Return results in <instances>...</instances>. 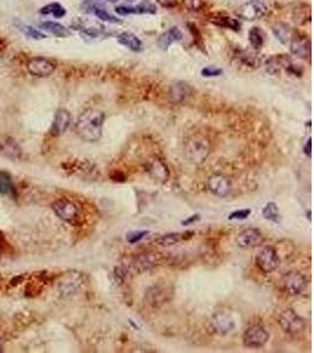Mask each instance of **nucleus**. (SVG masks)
I'll return each mask as SVG.
<instances>
[{"instance_id": "30", "label": "nucleus", "mask_w": 314, "mask_h": 353, "mask_svg": "<svg viewBox=\"0 0 314 353\" xmlns=\"http://www.w3.org/2000/svg\"><path fill=\"white\" fill-rule=\"evenodd\" d=\"M14 192V186L12 183V178L7 172L0 171V193L12 195Z\"/></svg>"}, {"instance_id": "34", "label": "nucleus", "mask_w": 314, "mask_h": 353, "mask_svg": "<svg viewBox=\"0 0 314 353\" xmlns=\"http://www.w3.org/2000/svg\"><path fill=\"white\" fill-rule=\"evenodd\" d=\"M93 14L96 17H98V19L103 20V21H107V23H112V24H120L122 23V20L118 19V18L112 16L111 13H108L107 11H106L104 7L103 9H98L93 12Z\"/></svg>"}, {"instance_id": "3", "label": "nucleus", "mask_w": 314, "mask_h": 353, "mask_svg": "<svg viewBox=\"0 0 314 353\" xmlns=\"http://www.w3.org/2000/svg\"><path fill=\"white\" fill-rule=\"evenodd\" d=\"M266 71L272 75L279 74L281 71H286L287 73L298 75V77H300L302 74L301 68L298 65L293 64L290 56H285V54L268 58L267 61H266Z\"/></svg>"}, {"instance_id": "24", "label": "nucleus", "mask_w": 314, "mask_h": 353, "mask_svg": "<svg viewBox=\"0 0 314 353\" xmlns=\"http://www.w3.org/2000/svg\"><path fill=\"white\" fill-rule=\"evenodd\" d=\"M272 31L273 33H274L276 38L278 39L281 44H284V45L290 44L292 38H293V31H292V28L285 23L274 24L272 27Z\"/></svg>"}, {"instance_id": "31", "label": "nucleus", "mask_w": 314, "mask_h": 353, "mask_svg": "<svg viewBox=\"0 0 314 353\" xmlns=\"http://www.w3.org/2000/svg\"><path fill=\"white\" fill-rule=\"evenodd\" d=\"M40 13L42 14H52L54 18H63L66 14V10L63 5L58 3H51L49 5L44 6L42 10H40Z\"/></svg>"}, {"instance_id": "9", "label": "nucleus", "mask_w": 314, "mask_h": 353, "mask_svg": "<svg viewBox=\"0 0 314 353\" xmlns=\"http://www.w3.org/2000/svg\"><path fill=\"white\" fill-rule=\"evenodd\" d=\"M57 65L53 60L47 59L45 57H33L28 60L27 71L33 77L46 78L56 71Z\"/></svg>"}, {"instance_id": "15", "label": "nucleus", "mask_w": 314, "mask_h": 353, "mask_svg": "<svg viewBox=\"0 0 314 353\" xmlns=\"http://www.w3.org/2000/svg\"><path fill=\"white\" fill-rule=\"evenodd\" d=\"M158 254L155 252H144L138 254V256L133 259L132 267L134 271H137L138 273H142V272H146L148 270H151L154 266L158 265Z\"/></svg>"}, {"instance_id": "12", "label": "nucleus", "mask_w": 314, "mask_h": 353, "mask_svg": "<svg viewBox=\"0 0 314 353\" xmlns=\"http://www.w3.org/2000/svg\"><path fill=\"white\" fill-rule=\"evenodd\" d=\"M52 209L54 213L61 220L67 221V223H74L76 218H78V209H76V206L66 199H59L57 202H54Z\"/></svg>"}, {"instance_id": "13", "label": "nucleus", "mask_w": 314, "mask_h": 353, "mask_svg": "<svg viewBox=\"0 0 314 353\" xmlns=\"http://www.w3.org/2000/svg\"><path fill=\"white\" fill-rule=\"evenodd\" d=\"M146 171L149 176L156 181L165 183L170 178V170L165 163L160 158L153 157L146 163Z\"/></svg>"}, {"instance_id": "40", "label": "nucleus", "mask_w": 314, "mask_h": 353, "mask_svg": "<svg viewBox=\"0 0 314 353\" xmlns=\"http://www.w3.org/2000/svg\"><path fill=\"white\" fill-rule=\"evenodd\" d=\"M158 3L163 7H167V9H169V7H173V6L177 5V2H175V0H158Z\"/></svg>"}, {"instance_id": "21", "label": "nucleus", "mask_w": 314, "mask_h": 353, "mask_svg": "<svg viewBox=\"0 0 314 353\" xmlns=\"http://www.w3.org/2000/svg\"><path fill=\"white\" fill-rule=\"evenodd\" d=\"M20 147L17 141L10 137H0V154L7 159L16 160L20 157Z\"/></svg>"}, {"instance_id": "29", "label": "nucleus", "mask_w": 314, "mask_h": 353, "mask_svg": "<svg viewBox=\"0 0 314 353\" xmlns=\"http://www.w3.org/2000/svg\"><path fill=\"white\" fill-rule=\"evenodd\" d=\"M248 40L254 50H260L265 44V34L259 27H252L248 33Z\"/></svg>"}, {"instance_id": "7", "label": "nucleus", "mask_w": 314, "mask_h": 353, "mask_svg": "<svg viewBox=\"0 0 314 353\" xmlns=\"http://www.w3.org/2000/svg\"><path fill=\"white\" fill-rule=\"evenodd\" d=\"M240 19L254 21L261 19L267 13V7L260 0H250V2L240 5L236 11Z\"/></svg>"}, {"instance_id": "28", "label": "nucleus", "mask_w": 314, "mask_h": 353, "mask_svg": "<svg viewBox=\"0 0 314 353\" xmlns=\"http://www.w3.org/2000/svg\"><path fill=\"white\" fill-rule=\"evenodd\" d=\"M76 30H80L83 33L89 35L91 38H97L99 35L103 34L104 26H101L99 24H92L89 25V23H79L76 25Z\"/></svg>"}, {"instance_id": "2", "label": "nucleus", "mask_w": 314, "mask_h": 353, "mask_svg": "<svg viewBox=\"0 0 314 353\" xmlns=\"http://www.w3.org/2000/svg\"><path fill=\"white\" fill-rule=\"evenodd\" d=\"M211 153V145L207 138L203 136H194L186 143L185 155L189 163L203 164L209 158Z\"/></svg>"}, {"instance_id": "35", "label": "nucleus", "mask_w": 314, "mask_h": 353, "mask_svg": "<svg viewBox=\"0 0 314 353\" xmlns=\"http://www.w3.org/2000/svg\"><path fill=\"white\" fill-rule=\"evenodd\" d=\"M105 4L101 0H85L82 4V10L85 13H93L98 9H103Z\"/></svg>"}, {"instance_id": "6", "label": "nucleus", "mask_w": 314, "mask_h": 353, "mask_svg": "<svg viewBox=\"0 0 314 353\" xmlns=\"http://www.w3.org/2000/svg\"><path fill=\"white\" fill-rule=\"evenodd\" d=\"M306 285H307V280L300 272L297 271L288 272V273L284 274L280 280L281 289L290 296L301 294L305 291Z\"/></svg>"}, {"instance_id": "20", "label": "nucleus", "mask_w": 314, "mask_h": 353, "mask_svg": "<svg viewBox=\"0 0 314 353\" xmlns=\"http://www.w3.org/2000/svg\"><path fill=\"white\" fill-rule=\"evenodd\" d=\"M291 52L293 56L299 58H309L311 57V40L305 37H295L291 40Z\"/></svg>"}, {"instance_id": "43", "label": "nucleus", "mask_w": 314, "mask_h": 353, "mask_svg": "<svg viewBox=\"0 0 314 353\" xmlns=\"http://www.w3.org/2000/svg\"><path fill=\"white\" fill-rule=\"evenodd\" d=\"M106 2H108V3H119V2H126V3H133V2H136V0H106Z\"/></svg>"}, {"instance_id": "41", "label": "nucleus", "mask_w": 314, "mask_h": 353, "mask_svg": "<svg viewBox=\"0 0 314 353\" xmlns=\"http://www.w3.org/2000/svg\"><path fill=\"white\" fill-rule=\"evenodd\" d=\"M311 151H312V139L309 138V139L307 140V144H306V146L304 147V152L308 155V157H311L312 155Z\"/></svg>"}, {"instance_id": "1", "label": "nucleus", "mask_w": 314, "mask_h": 353, "mask_svg": "<svg viewBox=\"0 0 314 353\" xmlns=\"http://www.w3.org/2000/svg\"><path fill=\"white\" fill-rule=\"evenodd\" d=\"M105 113L99 110L89 108L79 115L75 123V132L87 143H96L103 136Z\"/></svg>"}, {"instance_id": "22", "label": "nucleus", "mask_w": 314, "mask_h": 353, "mask_svg": "<svg viewBox=\"0 0 314 353\" xmlns=\"http://www.w3.org/2000/svg\"><path fill=\"white\" fill-rule=\"evenodd\" d=\"M182 37H184V35H182V32L180 31V28L177 26L171 27L166 32H164V33L159 37L158 39L159 49L167 50L171 45H172V44L182 40Z\"/></svg>"}, {"instance_id": "8", "label": "nucleus", "mask_w": 314, "mask_h": 353, "mask_svg": "<svg viewBox=\"0 0 314 353\" xmlns=\"http://www.w3.org/2000/svg\"><path fill=\"white\" fill-rule=\"evenodd\" d=\"M269 334L261 325H251L245 330L243 341L246 347L260 348L268 341Z\"/></svg>"}, {"instance_id": "5", "label": "nucleus", "mask_w": 314, "mask_h": 353, "mask_svg": "<svg viewBox=\"0 0 314 353\" xmlns=\"http://www.w3.org/2000/svg\"><path fill=\"white\" fill-rule=\"evenodd\" d=\"M279 324L284 332L292 334V336L301 333L306 327L304 319L295 313V311L292 310V308H286V310L281 312V315L279 316Z\"/></svg>"}, {"instance_id": "18", "label": "nucleus", "mask_w": 314, "mask_h": 353, "mask_svg": "<svg viewBox=\"0 0 314 353\" xmlns=\"http://www.w3.org/2000/svg\"><path fill=\"white\" fill-rule=\"evenodd\" d=\"M115 12L120 16H130V14H155L156 7L149 2H142L137 6L120 5L115 7Z\"/></svg>"}, {"instance_id": "14", "label": "nucleus", "mask_w": 314, "mask_h": 353, "mask_svg": "<svg viewBox=\"0 0 314 353\" xmlns=\"http://www.w3.org/2000/svg\"><path fill=\"white\" fill-rule=\"evenodd\" d=\"M234 320L226 312H217L211 319V326L217 334H227L234 329Z\"/></svg>"}, {"instance_id": "27", "label": "nucleus", "mask_w": 314, "mask_h": 353, "mask_svg": "<svg viewBox=\"0 0 314 353\" xmlns=\"http://www.w3.org/2000/svg\"><path fill=\"white\" fill-rule=\"evenodd\" d=\"M14 25H16V27L19 30L21 33L26 35L27 38L34 39V40H42L46 38V34H44L43 32H40L39 30H36L33 26H31V25H27L23 23L21 20L16 19L14 20Z\"/></svg>"}, {"instance_id": "4", "label": "nucleus", "mask_w": 314, "mask_h": 353, "mask_svg": "<svg viewBox=\"0 0 314 353\" xmlns=\"http://www.w3.org/2000/svg\"><path fill=\"white\" fill-rule=\"evenodd\" d=\"M255 263L264 273H271V272L276 271L279 267L280 258L274 247L266 245L258 251L257 257H255Z\"/></svg>"}, {"instance_id": "36", "label": "nucleus", "mask_w": 314, "mask_h": 353, "mask_svg": "<svg viewBox=\"0 0 314 353\" xmlns=\"http://www.w3.org/2000/svg\"><path fill=\"white\" fill-rule=\"evenodd\" d=\"M182 4L188 11L198 12L204 7V0H182Z\"/></svg>"}, {"instance_id": "39", "label": "nucleus", "mask_w": 314, "mask_h": 353, "mask_svg": "<svg viewBox=\"0 0 314 353\" xmlns=\"http://www.w3.org/2000/svg\"><path fill=\"white\" fill-rule=\"evenodd\" d=\"M202 74L204 77L210 78V77H219L222 74V70L215 66H206L202 70Z\"/></svg>"}, {"instance_id": "11", "label": "nucleus", "mask_w": 314, "mask_h": 353, "mask_svg": "<svg viewBox=\"0 0 314 353\" xmlns=\"http://www.w3.org/2000/svg\"><path fill=\"white\" fill-rule=\"evenodd\" d=\"M236 243L242 249H252L264 243V236L257 228H246L237 236Z\"/></svg>"}, {"instance_id": "32", "label": "nucleus", "mask_w": 314, "mask_h": 353, "mask_svg": "<svg viewBox=\"0 0 314 353\" xmlns=\"http://www.w3.org/2000/svg\"><path fill=\"white\" fill-rule=\"evenodd\" d=\"M262 216H264L265 219L271 220L273 221V223H279L280 213H279V209L278 206H277V204L268 203L267 205L264 207V210H262Z\"/></svg>"}, {"instance_id": "25", "label": "nucleus", "mask_w": 314, "mask_h": 353, "mask_svg": "<svg viewBox=\"0 0 314 353\" xmlns=\"http://www.w3.org/2000/svg\"><path fill=\"white\" fill-rule=\"evenodd\" d=\"M210 20L214 25H217V26L228 28V30H233V31H240L239 21L234 19V18L225 16V14H217V16L212 17Z\"/></svg>"}, {"instance_id": "10", "label": "nucleus", "mask_w": 314, "mask_h": 353, "mask_svg": "<svg viewBox=\"0 0 314 353\" xmlns=\"http://www.w3.org/2000/svg\"><path fill=\"white\" fill-rule=\"evenodd\" d=\"M207 187H209V190L214 195L224 198V197H227L229 194L232 185L231 180H229L227 177L224 176V174L217 173L209 178V180H207Z\"/></svg>"}, {"instance_id": "26", "label": "nucleus", "mask_w": 314, "mask_h": 353, "mask_svg": "<svg viewBox=\"0 0 314 353\" xmlns=\"http://www.w3.org/2000/svg\"><path fill=\"white\" fill-rule=\"evenodd\" d=\"M40 27L58 38H66L71 34L70 31L64 25L57 23V21H44V23L40 24Z\"/></svg>"}, {"instance_id": "33", "label": "nucleus", "mask_w": 314, "mask_h": 353, "mask_svg": "<svg viewBox=\"0 0 314 353\" xmlns=\"http://www.w3.org/2000/svg\"><path fill=\"white\" fill-rule=\"evenodd\" d=\"M180 239H181L180 234L170 233V234L159 237V238L155 240V243L163 247H170V246L175 245V244H178L179 242H180Z\"/></svg>"}, {"instance_id": "23", "label": "nucleus", "mask_w": 314, "mask_h": 353, "mask_svg": "<svg viewBox=\"0 0 314 353\" xmlns=\"http://www.w3.org/2000/svg\"><path fill=\"white\" fill-rule=\"evenodd\" d=\"M116 39H118L120 45L127 47V49L133 51V52H140L142 50L141 40L136 34L131 33V32H123V33L118 35Z\"/></svg>"}, {"instance_id": "17", "label": "nucleus", "mask_w": 314, "mask_h": 353, "mask_svg": "<svg viewBox=\"0 0 314 353\" xmlns=\"http://www.w3.org/2000/svg\"><path fill=\"white\" fill-rule=\"evenodd\" d=\"M234 60L238 67L245 70H255L261 65V59L258 54L250 51H239L234 54Z\"/></svg>"}, {"instance_id": "16", "label": "nucleus", "mask_w": 314, "mask_h": 353, "mask_svg": "<svg viewBox=\"0 0 314 353\" xmlns=\"http://www.w3.org/2000/svg\"><path fill=\"white\" fill-rule=\"evenodd\" d=\"M71 124V114L70 112L65 108H60L56 112V115H54L52 127H51V133L53 136L59 137L63 136V134L66 132L68 127H70Z\"/></svg>"}, {"instance_id": "37", "label": "nucleus", "mask_w": 314, "mask_h": 353, "mask_svg": "<svg viewBox=\"0 0 314 353\" xmlns=\"http://www.w3.org/2000/svg\"><path fill=\"white\" fill-rule=\"evenodd\" d=\"M146 234H148V231H132L127 233L126 240L130 244H136L138 242H140L141 239H144Z\"/></svg>"}, {"instance_id": "42", "label": "nucleus", "mask_w": 314, "mask_h": 353, "mask_svg": "<svg viewBox=\"0 0 314 353\" xmlns=\"http://www.w3.org/2000/svg\"><path fill=\"white\" fill-rule=\"evenodd\" d=\"M199 219H200V217L198 216V214H195V216H193V217H191V218H188L187 220H185L182 224H184V225H188V224H191V223H194V221L199 220Z\"/></svg>"}, {"instance_id": "19", "label": "nucleus", "mask_w": 314, "mask_h": 353, "mask_svg": "<svg viewBox=\"0 0 314 353\" xmlns=\"http://www.w3.org/2000/svg\"><path fill=\"white\" fill-rule=\"evenodd\" d=\"M192 96V89L187 83L177 82L171 85L169 91V98L172 103H182Z\"/></svg>"}, {"instance_id": "38", "label": "nucleus", "mask_w": 314, "mask_h": 353, "mask_svg": "<svg viewBox=\"0 0 314 353\" xmlns=\"http://www.w3.org/2000/svg\"><path fill=\"white\" fill-rule=\"evenodd\" d=\"M252 211L251 210H238V211H234V212H232L231 214L228 216V219L229 220H244V219H247L248 216H250Z\"/></svg>"}]
</instances>
